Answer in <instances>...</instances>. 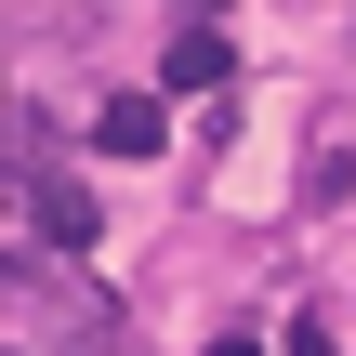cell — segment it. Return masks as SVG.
<instances>
[{
    "mask_svg": "<svg viewBox=\"0 0 356 356\" xmlns=\"http://www.w3.org/2000/svg\"><path fill=\"white\" fill-rule=\"evenodd\" d=\"M92 145H119V159H172V92H106V106H92Z\"/></svg>",
    "mask_w": 356,
    "mask_h": 356,
    "instance_id": "3",
    "label": "cell"
},
{
    "mask_svg": "<svg viewBox=\"0 0 356 356\" xmlns=\"http://www.w3.org/2000/svg\"><path fill=\"white\" fill-rule=\"evenodd\" d=\"M211 356H264V343H251V330H225V343H211Z\"/></svg>",
    "mask_w": 356,
    "mask_h": 356,
    "instance_id": "5",
    "label": "cell"
},
{
    "mask_svg": "<svg viewBox=\"0 0 356 356\" xmlns=\"http://www.w3.org/2000/svg\"><path fill=\"white\" fill-rule=\"evenodd\" d=\"M238 79V40L211 26V13H185L172 40H159V92H225Z\"/></svg>",
    "mask_w": 356,
    "mask_h": 356,
    "instance_id": "2",
    "label": "cell"
},
{
    "mask_svg": "<svg viewBox=\"0 0 356 356\" xmlns=\"http://www.w3.org/2000/svg\"><path fill=\"white\" fill-rule=\"evenodd\" d=\"M26 238L79 264V251L106 238V211H92V185H66V172H26Z\"/></svg>",
    "mask_w": 356,
    "mask_h": 356,
    "instance_id": "1",
    "label": "cell"
},
{
    "mask_svg": "<svg viewBox=\"0 0 356 356\" xmlns=\"http://www.w3.org/2000/svg\"><path fill=\"white\" fill-rule=\"evenodd\" d=\"M356 198V145H317V159H304V211H343Z\"/></svg>",
    "mask_w": 356,
    "mask_h": 356,
    "instance_id": "4",
    "label": "cell"
}]
</instances>
